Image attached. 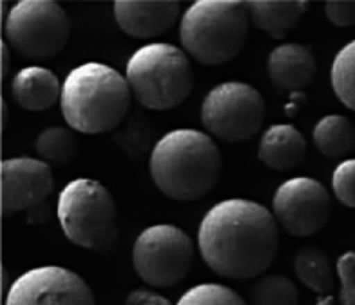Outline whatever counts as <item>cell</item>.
<instances>
[{"mask_svg": "<svg viewBox=\"0 0 355 305\" xmlns=\"http://www.w3.org/2000/svg\"><path fill=\"white\" fill-rule=\"evenodd\" d=\"M6 305H96L84 278L60 265L29 269L11 283Z\"/></svg>", "mask_w": 355, "mask_h": 305, "instance_id": "obj_11", "label": "cell"}, {"mask_svg": "<svg viewBox=\"0 0 355 305\" xmlns=\"http://www.w3.org/2000/svg\"><path fill=\"white\" fill-rule=\"evenodd\" d=\"M294 271L300 282L310 291L321 296L332 295L336 287L337 269L324 251L318 247H304L297 251L294 258Z\"/></svg>", "mask_w": 355, "mask_h": 305, "instance_id": "obj_19", "label": "cell"}, {"mask_svg": "<svg viewBox=\"0 0 355 305\" xmlns=\"http://www.w3.org/2000/svg\"><path fill=\"white\" fill-rule=\"evenodd\" d=\"M315 305H337V304H336V298H334V295H327V296H322L321 300H318V304Z\"/></svg>", "mask_w": 355, "mask_h": 305, "instance_id": "obj_31", "label": "cell"}, {"mask_svg": "<svg viewBox=\"0 0 355 305\" xmlns=\"http://www.w3.org/2000/svg\"><path fill=\"white\" fill-rule=\"evenodd\" d=\"M114 19L123 33L135 38H155L167 33L180 15L176 0H116Z\"/></svg>", "mask_w": 355, "mask_h": 305, "instance_id": "obj_13", "label": "cell"}, {"mask_svg": "<svg viewBox=\"0 0 355 305\" xmlns=\"http://www.w3.org/2000/svg\"><path fill=\"white\" fill-rule=\"evenodd\" d=\"M176 305H248L238 292L221 283H200L189 289Z\"/></svg>", "mask_w": 355, "mask_h": 305, "instance_id": "obj_24", "label": "cell"}, {"mask_svg": "<svg viewBox=\"0 0 355 305\" xmlns=\"http://www.w3.org/2000/svg\"><path fill=\"white\" fill-rule=\"evenodd\" d=\"M306 156V140L294 126L274 124L263 133L257 158L272 171L295 170Z\"/></svg>", "mask_w": 355, "mask_h": 305, "instance_id": "obj_15", "label": "cell"}, {"mask_svg": "<svg viewBox=\"0 0 355 305\" xmlns=\"http://www.w3.org/2000/svg\"><path fill=\"white\" fill-rule=\"evenodd\" d=\"M141 305H173V304H171L165 296L156 295V292L150 291V295L147 296V300H145Z\"/></svg>", "mask_w": 355, "mask_h": 305, "instance_id": "obj_29", "label": "cell"}, {"mask_svg": "<svg viewBox=\"0 0 355 305\" xmlns=\"http://www.w3.org/2000/svg\"><path fill=\"white\" fill-rule=\"evenodd\" d=\"M272 209L274 218L286 233L303 238L327 226L332 215V198L319 180L294 176L277 188Z\"/></svg>", "mask_w": 355, "mask_h": 305, "instance_id": "obj_10", "label": "cell"}, {"mask_svg": "<svg viewBox=\"0 0 355 305\" xmlns=\"http://www.w3.org/2000/svg\"><path fill=\"white\" fill-rule=\"evenodd\" d=\"M125 79L132 97L153 111L178 108L191 97L194 88L187 53L165 42L138 47L127 60Z\"/></svg>", "mask_w": 355, "mask_h": 305, "instance_id": "obj_5", "label": "cell"}, {"mask_svg": "<svg viewBox=\"0 0 355 305\" xmlns=\"http://www.w3.org/2000/svg\"><path fill=\"white\" fill-rule=\"evenodd\" d=\"M266 69L272 84L285 91L309 88L318 73V62L310 47L301 44H281L268 55Z\"/></svg>", "mask_w": 355, "mask_h": 305, "instance_id": "obj_14", "label": "cell"}, {"mask_svg": "<svg viewBox=\"0 0 355 305\" xmlns=\"http://www.w3.org/2000/svg\"><path fill=\"white\" fill-rule=\"evenodd\" d=\"M250 305H300V291L290 278L268 274L250 289Z\"/></svg>", "mask_w": 355, "mask_h": 305, "instance_id": "obj_23", "label": "cell"}, {"mask_svg": "<svg viewBox=\"0 0 355 305\" xmlns=\"http://www.w3.org/2000/svg\"><path fill=\"white\" fill-rule=\"evenodd\" d=\"M56 216L67 240L94 253H107L118 242L114 198L102 182L71 180L60 191Z\"/></svg>", "mask_w": 355, "mask_h": 305, "instance_id": "obj_6", "label": "cell"}, {"mask_svg": "<svg viewBox=\"0 0 355 305\" xmlns=\"http://www.w3.org/2000/svg\"><path fill=\"white\" fill-rule=\"evenodd\" d=\"M51 206L47 202L38 204V206L31 207L26 211V222L31 224V226H42V224H47V222L51 220Z\"/></svg>", "mask_w": 355, "mask_h": 305, "instance_id": "obj_28", "label": "cell"}, {"mask_svg": "<svg viewBox=\"0 0 355 305\" xmlns=\"http://www.w3.org/2000/svg\"><path fill=\"white\" fill-rule=\"evenodd\" d=\"M51 165L44 160L10 158L2 162V213L4 216L28 211L47 202L53 191Z\"/></svg>", "mask_w": 355, "mask_h": 305, "instance_id": "obj_12", "label": "cell"}, {"mask_svg": "<svg viewBox=\"0 0 355 305\" xmlns=\"http://www.w3.org/2000/svg\"><path fill=\"white\" fill-rule=\"evenodd\" d=\"M15 102L26 111H46L62 97L58 76L42 66H28L20 69L11 82Z\"/></svg>", "mask_w": 355, "mask_h": 305, "instance_id": "obj_16", "label": "cell"}, {"mask_svg": "<svg viewBox=\"0 0 355 305\" xmlns=\"http://www.w3.org/2000/svg\"><path fill=\"white\" fill-rule=\"evenodd\" d=\"M248 15L256 28L283 38L297 28L301 17L309 10L306 0H252L247 2Z\"/></svg>", "mask_w": 355, "mask_h": 305, "instance_id": "obj_17", "label": "cell"}, {"mask_svg": "<svg viewBox=\"0 0 355 305\" xmlns=\"http://www.w3.org/2000/svg\"><path fill=\"white\" fill-rule=\"evenodd\" d=\"M330 82L339 102L355 111V40L346 44L336 55L330 69Z\"/></svg>", "mask_w": 355, "mask_h": 305, "instance_id": "obj_22", "label": "cell"}, {"mask_svg": "<svg viewBox=\"0 0 355 305\" xmlns=\"http://www.w3.org/2000/svg\"><path fill=\"white\" fill-rule=\"evenodd\" d=\"M337 278L341 283L339 302L341 305H355V251L341 254L337 260Z\"/></svg>", "mask_w": 355, "mask_h": 305, "instance_id": "obj_26", "label": "cell"}, {"mask_svg": "<svg viewBox=\"0 0 355 305\" xmlns=\"http://www.w3.org/2000/svg\"><path fill=\"white\" fill-rule=\"evenodd\" d=\"M6 286H8V278H6V269H2V287L6 289Z\"/></svg>", "mask_w": 355, "mask_h": 305, "instance_id": "obj_32", "label": "cell"}, {"mask_svg": "<svg viewBox=\"0 0 355 305\" xmlns=\"http://www.w3.org/2000/svg\"><path fill=\"white\" fill-rule=\"evenodd\" d=\"M265 117L261 93L238 80L212 88L201 104V122L205 129L227 144L250 140L263 127Z\"/></svg>", "mask_w": 355, "mask_h": 305, "instance_id": "obj_8", "label": "cell"}, {"mask_svg": "<svg viewBox=\"0 0 355 305\" xmlns=\"http://www.w3.org/2000/svg\"><path fill=\"white\" fill-rule=\"evenodd\" d=\"M198 247L203 262L221 278L250 280L276 260L277 220L265 206L252 200H223L203 216Z\"/></svg>", "mask_w": 355, "mask_h": 305, "instance_id": "obj_1", "label": "cell"}, {"mask_svg": "<svg viewBox=\"0 0 355 305\" xmlns=\"http://www.w3.org/2000/svg\"><path fill=\"white\" fill-rule=\"evenodd\" d=\"M6 42L28 60H49L66 47L71 22L53 0H20L6 15Z\"/></svg>", "mask_w": 355, "mask_h": 305, "instance_id": "obj_7", "label": "cell"}, {"mask_svg": "<svg viewBox=\"0 0 355 305\" xmlns=\"http://www.w3.org/2000/svg\"><path fill=\"white\" fill-rule=\"evenodd\" d=\"M332 189L337 200L355 209V158L343 160L332 174Z\"/></svg>", "mask_w": 355, "mask_h": 305, "instance_id": "obj_25", "label": "cell"}, {"mask_svg": "<svg viewBox=\"0 0 355 305\" xmlns=\"http://www.w3.org/2000/svg\"><path fill=\"white\" fill-rule=\"evenodd\" d=\"M313 144L328 160H341L355 149V127L343 115L321 118L312 133Z\"/></svg>", "mask_w": 355, "mask_h": 305, "instance_id": "obj_18", "label": "cell"}, {"mask_svg": "<svg viewBox=\"0 0 355 305\" xmlns=\"http://www.w3.org/2000/svg\"><path fill=\"white\" fill-rule=\"evenodd\" d=\"M112 140L116 142L127 156L140 160L155 149V127L141 115H132L118 127Z\"/></svg>", "mask_w": 355, "mask_h": 305, "instance_id": "obj_20", "label": "cell"}, {"mask_svg": "<svg viewBox=\"0 0 355 305\" xmlns=\"http://www.w3.org/2000/svg\"><path fill=\"white\" fill-rule=\"evenodd\" d=\"M132 263L136 274L150 287L178 286L194 263V244L178 226L156 224L136 238Z\"/></svg>", "mask_w": 355, "mask_h": 305, "instance_id": "obj_9", "label": "cell"}, {"mask_svg": "<svg viewBox=\"0 0 355 305\" xmlns=\"http://www.w3.org/2000/svg\"><path fill=\"white\" fill-rule=\"evenodd\" d=\"M328 20L337 28L355 26V2L354 0H330L324 6Z\"/></svg>", "mask_w": 355, "mask_h": 305, "instance_id": "obj_27", "label": "cell"}, {"mask_svg": "<svg viewBox=\"0 0 355 305\" xmlns=\"http://www.w3.org/2000/svg\"><path fill=\"white\" fill-rule=\"evenodd\" d=\"M248 26L247 2L198 0L183 13L180 40L183 49L203 66H223L245 47Z\"/></svg>", "mask_w": 355, "mask_h": 305, "instance_id": "obj_4", "label": "cell"}, {"mask_svg": "<svg viewBox=\"0 0 355 305\" xmlns=\"http://www.w3.org/2000/svg\"><path fill=\"white\" fill-rule=\"evenodd\" d=\"M131 97L129 82L114 67L85 62L62 84V115L71 129L84 135L114 131L129 117Z\"/></svg>", "mask_w": 355, "mask_h": 305, "instance_id": "obj_3", "label": "cell"}, {"mask_svg": "<svg viewBox=\"0 0 355 305\" xmlns=\"http://www.w3.org/2000/svg\"><path fill=\"white\" fill-rule=\"evenodd\" d=\"M2 76H6L8 73V67H10V47H8V42H2Z\"/></svg>", "mask_w": 355, "mask_h": 305, "instance_id": "obj_30", "label": "cell"}, {"mask_svg": "<svg viewBox=\"0 0 355 305\" xmlns=\"http://www.w3.org/2000/svg\"><path fill=\"white\" fill-rule=\"evenodd\" d=\"M35 149L46 164L67 165L76 156L78 144H76V138L71 129L53 126L44 129L37 136Z\"/></svg>", "mask_w": 355, "mask_h": 305, "instance_id": "obj_21", "label": "cell"}, {"mask_svg": "<svg viewBox=\"0 0 355 305\" xmlns=\"http://www.w3.org/2000/svg\"><path fill=\"white\" fill-rule=\"evenodd\" d=\"M220 147L207 133L174 129L156 142L149 170L156 188L178 202L200 200L221 176Z\"/></svg>", "mask_w": 355, "mask_h": 305, "instance_id": "obj_2", "label": "cell"}]
</instances>
